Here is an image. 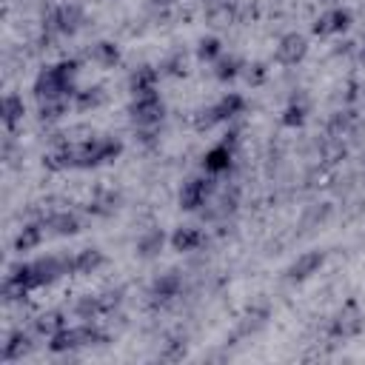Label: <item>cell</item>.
<instances>
[{
  "mask_svg": "<svg viewBox=\"0 0 365 365\" xmlns=\"http://www.w3.org/2000/svg\"><path fill=\"white\" fill-rule=\"evenodd\" d=\"M322 3H334V0H322Z\"/></svg>",
  "mask_w": 365,
  "mask_h": 365,
  "instance_id": "cell-41",
  "label": "cell"
},
{
  "mask_svg": "<svg viewBox=\"0 0 365 365\" xmlns=\"http://www.w3.org/2000/svg\"><path fill=\"white\" fill-rule=\"evenodd\" d=\"M182 356H185V334H174L165 342V348L160 351V359L163 362H180Z\"/></svg>",
  "mask_w": 365,
  "mask_h": 365,
  "instance_id": "cell-35",
  "label": "cell"
},
{
  "mask_svg": "<svg viewBox=\"0 0 365 365\" xmlns=\"http://www.w3.org/2000/svg\"><path fill=\"white\" fill-rule=\"evenodd\" d=\"M106 103H108V91H106V86H100V83L83 86V88H77V94H74V111H80V114L97 111V108H103Z\"/></svg>",
  "mask_w": 365,
  "mask_h": 365,
  "instance_id": "cell-25",
  "label": "cell"
},
{
  "mask_svg": "<svg viewBox=\"0 0 365 365\" xmlns=\"http://www.w3.org/2000/svg\"><path fill=\"white\" fill-rule=\"evenodd\" d=\"M234 157H237V148H231L228 143H217V145H211L205 154H202V171L205 174H211V177H220V174H228L231 168H234Z\"/></svg>",
  "mask_w": 365,
  "mask_h": 365,
  "instance_id": "cell-14",
  "label": "cell"
},
{
  "mask_svg": "<svg viewBox=\"0 0 365 365\" xmlns=\"http://www.w3.org/2000/svg\"><path fill=\"white\" fill-rule=\"evenodd\" d=\"M168 242H171V248H174L177 254H191V251H200V248L208 242V237H205V231L197 228V225H177V228L171 231Z\"/></svg>",
  "mask_w": 365,
  "mask_h": 365,
  "instance_id": "cell-19",
  "label": "cell"
},
{
  "mask_svg": "<svg viewBox=\"0 0 365 365\" xmlns=\"http://www.w3.org/2000/svg\"><path fill=\"white\" fill-rule=\"evenodd\" d=\"M354 48V43H339V48H334V54H348Z\"/></svg>",
  "mask_w": 365,
  "mask_h": 365,
  "instance_id": "cell-39",
  "label": "cell"
},
{
  "mask_svg": "<svg viewBox=\"0 0 365 365\" xmlns=\"http://www.w3.org/2000/svg\"><path fill=\"white\" fill-rule=\"evenodd\" d=\"M165 231L163 228H148V231H143L140 237H137V242H134V254L140 257V259H157L160 254H163V248H165Z\"/></svg>",
  "mask_w": 365,
  "mask_h": 365,
  "instance_id": "cell-24",
  "label": "cell"
},
{
  "mask_svg": "<svg viewBox=\"0 0 365 365\" xmlns=\"http://www.w3.org/2000/svg\"><path fill=\"white\" fill-rule=\"evenodd\" d=\"M34 339H37V334L29 328H14L9 336H6V342H3V362H20L23 356H29L37 345H34Z\"/></svg>",
  "mask_w": 365,
  "mask_h": 365,
  "instance_id": "cell-16",
  "label": "cell"
},
{
  "mask_svg": "<svg viewBox=\"0 0 365 365\" xmlns=\"http://www.w3.org/2000/svg\"><path fill=\"white\" fill-rule=\"evenodd\" d=\"M80 68L83 63L77 57H66V60H57L46 68H40V74L34 77V100L43 103V100H57V97H68L74 100L77 94V77H80Z\"/></svg>",
  "mask_w": 365,
  "mask_h": 365,
  "instance_id": "cell-1",
  "label": "cell"
},
{
  "mask_svg": "<svg viewBox=\"0 0 365 365\" xmlns=\"http://www.w3.org/2000/svg\"><path fill=\"white\" fill-rule=\"evenodd\" d=\"M351 26H354V11L345 9V6H334V9L322 11V14L314 20L311 31H314L317 37H334V34H345Z\"/></svg>",
  "mask_w": 365,
  "mask_h": 365,
  "instance_id": "cell-11",
  "label": "cell"
},
{
  "mask_svg": "<svg viewBox=\"0 0 365 365\" xmlns=\"http://www.w3.org/2000/svg\"><path fill=\"white\" fill-rule=\"evenodd\" d=\"M268 317H271L268 305H251V308L240 317V322H237V328H234V334H231V342L245 339V336H251V334L262 331V328H265V322H268Z\"/></svg>",
  "mask_w": 365,
  "mask_h": 365,
  "instance_id": "cell-22",
  "label": "cell"
},
{
  "mask_svg": "<svg viewBox=\"0 0 365 365\" xmlns=\"http://www.w3.org/2000/svg\"><path fill=\"white\" fill-rule=\"evenodd\" d=\"M237 208H240V185H231V188L214 194L211 202L200 211V217L208 220V222H214V220H225V217H231Z\"/></svg>",
  "mask_w": 365,
  "mask_h": 365,
  "instance_id": "cell-13",
  "label": "cell"
},
{
  "mask_svg": "<svg viewBox=\"0 0 365 365\" xmlns=\"http://www.w3.org/2000/svg\"><path fill=\"white\" fill-rule=\"evenodd\" d=\"M71 314H74L77 319H83V322H97V319H103V302H100V294H83V297L74 302Z\"/></svg>",
  "mask_w": 365,
  "mask_h": 365,
  "instance_id": "cell-32",
  "label": "cell"
},
{
  "mask_svg": "<svg viewBox=\"0 0 365 365\" xmlns=\"http://www.w3.org/2000/svg\"><path fill=\"white\" fill-rule=\"evenodd\" d=\"M46 237H48V231H46V222H43V220L26 222V225L17 231V237H14V251H17V254H29V251L40 248V245L46 242Z\"/></svg>",
  "mask_w": 365,
  "mask_h": 365,
  "instance_id": "cell-23",
  "label": "cell"
},
{
  "mask_svg": "<svg viewBox=\"0 0 365 365\" xmlns=\"http://www.w3.org/2000/svg\"><path fill=\"white\" fill-rule=\"evenodd\" d=\"M154 9H168V6H174V3H180V0H148Z\"/></svg>",
  "mask_w": 365,
  "mask_h": 365,
  "instance_id": "cell-38",
  "label": "cell"
},
{
  "mask_svg": "<svg viewBox=\"0 0 365 365\" xmlns=\"http://www.w3.org/2000/svg\"><path fill=\"white\" fill-rule=\"evenodd\" d=\"M185 54L182 51H174L171 57H165V63L160 66V74H168V77H185Z\"/></svg>",
  "mask_w": 365,
  "mask_h": 365,
  "instance_id": "cell-36",
  "label": "cell"
},
{
  "mask_svg": "<svg viewBox=\"0 0 365 365\" xmlns=\"http://www.w3.org/2000/svg\"><path fill=\"white\" fill-rule=\"evenodd\" d=\"M68 274V257H57V254H46L29 262H14L9 268V279H14L17 285H23L29 294L37 288H48L57 279H63Z\"/></svg>",
  "mask_w": 365,
  "mask_h": 365,
  "instance_id": "cell-2",
  "label": "cell"
},
{
  "mask_svg": "<svg viewBox=\"0 0 365 365\" xmlns=\"http://www.w3.org/2000/svg\"><path fill=\"white\" fill-rule=\"evenodd\" d=\"M83 26H86V9H83L80 3H60V6H51V9L43 14V37H40V43H46V48H48L54 40L80 34Z\"/></svg>",
  "mask_w": 365,
  "mask_h": 365,
  "instance_id": "cell-3",
  "label": "cell"
},
{
  "mask_svg": "<svg viewBox=\"0 0 365 365\" xmlns=\"http://www.w3.org/2000/svg\"><path fill=\"white\" fill-rule=\"evenodd\" d=\"M23 114H26L23 97L14 94V91H9V94L3 97V128H6L9 134H14V128L23 123Z\"/></svg>",
  "mask_w": 365,
  "mask_h": 365,
  "instance_id": "cell-30",
  "label": "cell"
},
{
  "mask_svg": "<svg viewBox=\"0 0 365 365\" xmlns=\"http://www.w3.org/2000/svg\"><path fill=\"white\" fill-rule=\"evenodd\" d=\"M228 3H234V0H228Z\"/></svg>",
  "mask_w": 365,
  "mask_h": 365,
  "instance_id": "cell-43",
  "label": "cell"
},
{
  "mask_svg": "<svg viewBox=\"0 0 365 365\" xmlns=\"http://www.w3.org/2000/svg\"><path fill=\"white\" fill-rule=\"evenodd\" d=\"M362 180H365V171H362Z\"/></svg>",
  "mask_w": 365,
  "mask_h": 365,
  "instance_id": "cell-42",
  "label": "cell"
},
{
  "mask_svg": "<svg viewBox=\"0 0 365 365\" xmlns=\"http://www.w3.org/2000/svg\"><path fill=\"white\" fill-rule=\"evenodd\" d=\"M308 114H311V100H308V94L299 88V91H294V94L288 97L279 123H282L285 128H302L305 120H308Z\"/></svg>",
  "mask_w": 365,
  "mask_h": 365,
  "instance_id": "cell-17",
  "label": "cell"
},
{
  "mask_svg": "<svg viewBox=\"0 0 365 365\" xmlns=\"http://www.w3.org/2000/svg\"><path fill=\"white\" fill-rule=\"evenodd\" d=\"M182 297V274L177 268L154 277V282L148 285V305L154 311H163L168 305H174Z\"/></svg>",
  "mask_w": 365,
  "mask_h": 365,
  "instance_id": "cell-10",
  "label": "cell"
},
{
  "mask_svg": "<svg viewBox=\"0 0 365 365\" xmlns=\"http://www.w3.org/2000/svg\"><path fill=\"white\" fill-rule=\"evenodd\" d=\"M356 57H359V63L365 66V46H359V51H356Z\"/></svg>",
  "mask_w": 365,
  "mask_h": 365,
  "instance_id": "cell-40",
  "label": "cell"
},
{
  "mask_svg": "<svg viewBox=\"0 0 365 365\" xmlns=\"http://www.w3.org/2000/svg\"><path fill=\"white\" fill-rule=\"evenodd\" d=\"M86 208H88L91 217H111V214L120 208V194L111 191V188H100V191L91 197V202H88Z\"/></svg>",
  "mask_w": 365,
  "mask_h": 365,
  "instance_id": "cell-31",
  "label": "cell"
},
{
  "mask_svg": "<svg viewBox=\"0 0 365 365\" xmlns=\"http://www.w3.org/2000/svg\"><path fill=\"white\" fill-rule=\"evenodd\" d=\"M305 57H308V37H305V34H299V31H285V34L277 40L274 60H277L279 66H299Z\"/></svg>",
  "mask_w": 365,
  "mask_h": 365,
  "instance_id": "cell-12",
  "label": "cell"
},
{
  "mask_svg": "<svg viewBox=\"0 0 365 365\" xmlns=\"http://www.w3.org/2000/svg\"><path fill=\"white\" fill-rule=\"evenodd\" d=\"M160 68H154V66H148V63H143V66H137L131 74H128V91H131V97H143V94H154L157 91V86H160Z\"/></svg>",
  "mask_w": 365,
  "mask_h": 365,
  "instance_id": "cell-21",
  "label": "cell"
},
{
  "mask_svg": "<svg viewBox=\"0 0 365 365\" xmlns=\"http://www.w3.org/2000/svg\"><path fill=\"white\" fill-rule=\"evenodd\" d=\"M220 54H222V40L217 34H205V37L197 40V60L200 63H211L214 66L220 60Z\"/></svg>",
  "mask_w": 365,
  "mask_h": 365,
  "instance_id": "cell-34",
  "label": "cell"
},
{
  "mask_svg": "<svg viewBox=\"0 0 365 365\" xmlns=\"http://www.w3.org/2000/svg\"><path fill=\"white\" fill-rule=\"evenodd\" d=\"M242 77L248 80V86H262L265 77H268V66L265 63H251V66H245Z\"/></svg>",
  "mask_w": 365,
  "mask_h": 365,
  "instance_id": "cell-37",
  "label": "cell"
},
{
  "mask_svg": "<svg viewBox=\"0 0 365 365\" xmlns=\"http://www.w3.org/2000/svg\"><path fill=\"white\" fill-rule=\"evenodd\" d=\"M71 108H74V100H68V97L43 100V103H37V117H40L43 123H54V120H63Z\"/></svg>",
  "mask_w": 365,
  "mask_h": 365,
  "instance_id": "cell-33",
  "label": "cell"
},
{
  "mask_svg": "<svg viewBox=\"0 0 365 365\" xmlns=\"http://www.w3.org/2000/svg\"><path fill=\"white\" fill-rule=\"evenodd\" d=\"M217 194V177H211V174H194V177H188L182 185H180V194H177V205L182 208V211H191V214H197V211H202L208 202H211V197Z\"/></svg>",
  "mask_w": 365,
  "mask_h": 365,
  "instance_id": "cell-7",
  "label": "cell"
},
{
  "mask_svg": "<svg viewBox=\"0 0 365 365\" xmlns=\"http://www.w3.org/2000/svg\"><path fill=\"white\" fill-rule=\"evenodd\" d=\"M111 336L97 328V322H80V325H66L63 331H57L54 336L46 339V348L51 354H77L94 345H106Z\"/></svg>",
  "mask_w": 365,
  "mask_h": 365,
  "instance_id": "cell-4",
  "label": "cell"
},
{
  "mask_svg": "<svg viewBox=\"0 0 365 365\" xmlns=\"http://www.w3.org/2000/svg\"><path fill=\"white\" fill-rule=\"evenodd\" d=\"M245 66H248V63H245L240 54H225V51H222L211 71H214V77H217L220 83H234V80L245 71Z\"/></svg>",
  "mask_w": 365,
  "mask_h": 365,
  "instance_id": "cell-29",
  "label": "cell"
},
{
  "mask_svg": "<svg viewBox=\"0 0 365 365\" xmlns=\"http://www.w3.org/2000/svg\"><path fill=\"white\" fill-rule=\"evenodd\" d=\"M325 265V251H305L285 268V282H305Z\"/></svg>",
  "mask_w": 365,
  "mask_h": 365,
  "instance_id": "cell-15",
  "label": "cell"
},
{
  "mask_svg": "<svg viewBox=\"0 0 365 365\" xmlns=\"http://www.w3.org/2000/svg\"><path fill=\"white\" fill-rule=\"evenodd\" d=\"M108 259H106V254L100 248H83V251L68 257V274L71 277H88V274L100 271Z\"/></svg>",
  "mask_w": 365,
  "mask_h": 365,
  "instance_id": "cell-20",
  "label": "cell"
},
{
  "mask_svg": "<svg viewBox=\"0 0 365 365\" xmlns=\"http://www.w3.org/2000/svg\"><path fill=\"white\" fill-rule=\"evenodd\" d=\"M362 328H365V311L359 308L356 299L342 302V308L328 319V336L336 339V342H345V339L359 336Z\"/></svg>",
  "mask_w": 365,
  "mask_h": 365,
  "instance_id": "cell-8",
  "label": "cell"
},
{
  "mask_svg": "<svg viewBox=\"0 0 365 365\" xmlns=\"http://www.w3.org/2000/svg\"><path fill=\"white\" fill-rule=\"evenodd\" d=\"M242 111H245V97H242L240 91H228V94H222L217 103L197 108L191 123H194L197 131H211V128H217V125H228V123L237 120Z\"/></svg>",
  "mask_w": 365,
  "mask_h": 365,
  "instance_id": "cell-5",
  "label": "cell"
},
{
  "mask_svg": "<svg viewBox=\"0 0 365 365\" xmlns=\"http://www.w3.org/2000/svg\"><path fill=\"white\" fill-rule=\"evenodd\" d=\"M128 120L134 128H160L165 120V100L160 97V91L134 97L128 106Z\"/></svg>",
  "mask_w": 365,
  "mask_h": 365,
  "instance_id": "cell-9",
  "label": "cell"
},
{
  "mask_svg": "<svg viewBox=\"0 0 365 365\" xmlns=\"http://www.w3.org/2000/svg\"><path fill=\"white\" fill-rule=\"evenodd\" d=\"M354 125H356V111L354 108H339V111L331 114V120L325 125V134H328V140L336 143V140L348 137L354 131Z\"/></svg>",
  "mask_w": 365,
  "mask_h": 365,
  "instance_id": "cell-28",
  "label": "cell"
},
{
  "mask_svg": "<svg viewBox=\"0 0 365 365\" xmlns=\"http://www.w3.org/2000/svg\"><path fill=\"white\" fill-rule=\"evenodd\" d=\"M123 154V143L117 137H88L83 143H74V168L88 171L100 168L106 163H114Z\"/></svg>",
  "mask_w": 365,
  "mask_h": 365,
  "instance_id": "cell-6",
  "label": "cell"
},
{
  "mask_svg": "<svg viewBox=\"0 0 365 365\" xmlns=\"http://www.w3.org/2000/svg\"><path fill=\"white\" fill-rule=\"evenodd\" d=\"M43 222L51 237H74L83 231V217L77 211H51L48 217H43Z\"/></svg>",
  "mask_w": 365,
  "mask_h": 365,
  "instance_id": "cell-18",
  "label": "cell"
},
{
  "mask_svg": "<svg viewBox=\"0 0 365 365\" xmlns=\"http://www.w3.org/2000/svg\"><path fill=\"white\" fill-rule=\"evenodd\" d=\"M66 325H68V322H66V311L51 308V311H43V314H37V317H34L31 331H34L40 339H48V336H54L57 331H63Z\"/></svg>",
  "mask_w": 365,
  "mask_h": 365,
  "instance_id": "cell-27",
  "label": "cell"
},
{
  "mask_svg": "<svg viewBox=\"0 0 365 365\" xmlns=\"http://www.w3.org/2000/svg\"><path fill=\"white\" fill-rule=\"evenodd\" d=\"M88 60L94 66H100V68H114V66H120L123 51H120V46L114 40H97L88 48Z\"/></svg>",
  "mask_w": 365,
  "mask_h": 365,
  "instance_id": "cell-26",
  "label": "cell"
}]
</instances>
